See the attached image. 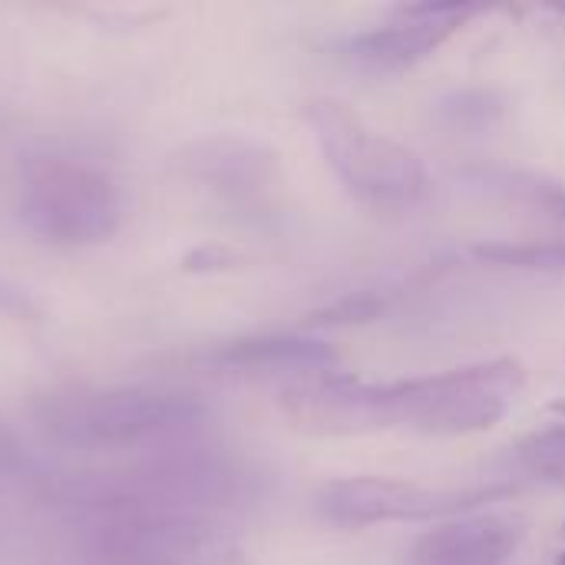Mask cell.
Segmentation results:
<instances>
[{
  "label": "cell",
  "instance_id": "3957f363",
  "mask_svg": "<svg viewBox=\"0 0 565 565\" xmlns=\"http://www.w3.org/2000/svg\"><path fill=\"white\" fill-rule=\"evenodd\" d=\"M20 222L56 248L106 242L122 222V192L109 172L70 156H33L20 172Z\"/></svg>",
  "mask_w": 565,
  "mask_h": 565
},
{
  "label": "cell",
  "instance_id": "7c38bea8",
  "mask_svg": "<svg viewBox=\"0 0 565 565\" xmlns=\"http://www.w3.org/2000/svg\"><path fill=\"white\" fill-rule=\"evenodd\" d=\"M516 463L536 480L565 487V427H550L516 444Z\"/></svg>",
  "mask_w": 565,
  "mask_h": 565
},
{
  "label": "cell",
  "instance_id": "5b68a950",
  "mask_svg": "<svg viewBox=\"0 0 565 565\" xmlns=\"http://www.w3.org/2000/svg\"><path fill=\"white\" fill-rule=\"evenodd\" d=\"M503 490H434L391 477H348L321 487L315 507L334 526H374V523H427L447 520Z\"/></svg>",
  "mask_w": 565,
  "mask_h": 565
},
{
  "label": "cell",
  "instance_id": "8fae6325",
  "mask_svg": "<svg viewBox=\"0 0 565 565\" xmlns=\"http://www.w3.org/2000/svg\"><path fill=\"white\" fill-rule=\"evenodd\" d=\"M473 255L480 262L503 265V268H526V271H556V275H565V242H523V245L493 242V245L473 248Z\"/></svg>",
  "mask_w": 565,
  "mask_h": 565
},
{
  "label": "cell",
  "instance_id": "6da1fadb",
  "mask_svg": "<svg viewBox=\"0 0 565 565\" xmlns=\"http://www.w3.org/2000/svg\"><path fill=\"white\" fill-rule=\"evenodd\" d=\"M523 387L526 367L513 358L394 384H364L328 371L285 387L281 411L298 430L318 437H354L374 430L470 437L497 427Z\"/></svg>",
  "mask_w": 565,
  "mask_h": 565
},
{
  "label": "cell",
  "instance_id": "277c9868",
  "mask_svg": "<svg viewBox=\"0 0 565 565\" xmlns=\"http://www.w3.org/2000/svg\"><path fill=\"white\" fill-rule=\"evenodd\" d=\"M308 122L328 166L361 202L374 209H411L427 195L430 175L424 159L414 149L374 132L341 103H308Z\"/></svg>",
  "mask_w": 565,
  "mask_h": 565
},
{
  "label": "cell",
  "instance_id": "52a82bcc",
  "mask_svg": "<svg viewBox=\"0 0 565 565\" xmlns=\"http://www.w3.org/2000/svg\"><path fill=\"white\" fill-rule=\"evenodd\" d=\"M480 10L477 3H407L394 10L391 23L348 36L341 56L361 73H401L434 56Z\"/></svg>",
  "mask_w": 565,
  "mask_h": 565
},
{
  "label": "cell",
  "instance_id": "7a4b0ae2",
  "mask_svg": "<svg viewBox=\"0 0 565 565\" xmlns=\"http://www.w3.org/2000/svg\"><path fill=\"white\" fill-rule=\"evenodd\" d=\"M36 427L70 450H126L199 420L192 394L146 384H63L33 397Z\"/></svg>",
  "mask_w": 565,
  "mask_h": 565
},
{
  "label": "cell",
  "instance_id": "4fadbf2b",
  "mask_svg": "<svg viewBox=\"0 0 565 565\" xmlns=\"http://www.w3.org/2000/svg\"><path fill=\"white\" fill-rule=\"evenodd\" d=\"M0 315L3 318H36L40 315V305L30 298L26 288L0 278Z\"/></svg>",
  "mask_w": 565,
  "mask_h": 565
},
{
  "label": "cell",
  "instance_id": "9c48e42d",
  "mask_svg": "<svg viewBox=\"0 0 565 565\" xmlns=\"http://www.w3.org/2000/svg\"><path fill=\"white\" fill-rule=\"evenodd\" d=\"M185 166L195 179L209 182L215 192H222L228 199H258L275 172L271 156L245 139L202 142L185 159Z\"/></svg>",
  "mask_w": 565,
  "mask_h": 565
},
{
  "label": "cell",
  "instance_id": "8992f818",
  "mask_svg": "<svg viewBox=\"0 0 565 565\" xmlns=\"http://www.w3.org/2000/svg\"><path fill=\"white\" fill-rule=\"evenodd\" d=\"M103 565H212L222 550L209 523L189 513L119 510L96 526Z\"/></svg>",
  "mask_w": 565,
  "mask_h": 565
},
{
  "label": "cell",
  "instance_id": "5bb4252c",
  "mask_svg": "<svg viewBox=\"0 0 565 565\" xmlns=\"http://www.w3.org/2000/svg\"><path fill=\"white\" fill-rule=\"evenodd\" d=\"M556 565H565V553H563V556H559V559H556Z\"/></svg>",
  "mask_w": 565,
  "mask_h": 565
},
{
  "label": "cell",
  "instance_id": "ba28073f",
  "mask_svg": "<svg viewBox=\"0 0 565 565\" xmlns=\"http://www.w3.org/2000/svg\"><path fill=\"white\" fill-rule=\"evenodd\" d=\"M516 543L520 530L503 516H454L414 543L411 565H507Z\"/></svg>",
  "mask_w": 565,
  "mask_h": 565
},
{
  "label": "cell",
  "instance_id": "30bf717a",
  "mask_svg": "<svg viewBox=\"0 0 565 565\" xmlns=\"http://www.w3.org/2000/svg\"><path fill=\"white\" fill-rule=\"evenodd\" d=\"M218 361L232 367L298 371L301 377H311V374H328L338 364V354L328 344L305 341V338H252L218 351Z\"/></svg>",
  "mask_w": 565,
  "mask_h": 565
}]
</instances>
